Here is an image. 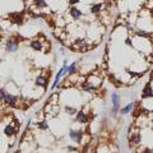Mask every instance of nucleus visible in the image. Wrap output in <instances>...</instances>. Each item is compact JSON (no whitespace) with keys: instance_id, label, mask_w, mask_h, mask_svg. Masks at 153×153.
Listing matches in <instances>:
<instances>
[{"instance_id":"nucleus-1","label":"nucleus","mask_w":153,"mask_h":153,"mask_svg":"<svg viewBox=\"0 0 153 153\" xmlns=\"http://www.w3.org/2000/svg\"><path fill=\"white\" fill-rule=\"evenodd\" d=\"M134 42V49H137L140 54L146 56L153 55V41L148 38H139V37H133Z\"/></svg>"},{"instance_id":"nucleus-2","label":"nucleus","mask_w":153,"mask_h":153,"mask_svg":"<svg viewBox=\"0 0 153 153\" xmlns=\"http://www.w3.org/2000/svg\"><path fill=\"white\" fill-rule=\"evenodd\" d=\"M68 137L69 139L75 143V144H83L84 140H85V135H84V131L82 130V129H73L70 128L69 131H68Z\"/></svg>"},{"instance_id":"nucleus-3","label":"nucleus","mask_w":153,"mask_h":153,"mask_svg":"<svg viewBox=\"0 0 153 153\" xmlns=\"http://www.w3.org/2000/svg\"><path fill=\"white\" fill-rule=\"evenodd\" d=\"M111 103H112V107H111V115L112 116H116V115L120 112V108H121V97H120V93L117 91H114L111 93Z\"/></svg>"},{"instance_id":"nucleus-4","label":"nucleus","mask_w":153,"mask_h":153,"mask_svg":"<svg viewBox=\"0 0 153 153\" xmlns=\"http://www.w3.org/2000/svg\"><path fill=\"white\" fill-rule=\"evenodd\" d=\"M85 79L88 80V82L93 85L94 88H100L101 87V84L103 82V76L98 73V71H93V73H91L88 76H85Z\"/></svg>"},{"instance_id":"nucleus-5","label":"nucleus","mask_w":153,"mask_h":153,"mask_svg":"<svg viewBox=\"0 0 153 153\" xmlns=\"http://www.w3.org/2000/svg\"><path fill=\"white\" fill-rule=\"evenodd\" d=\"M19 49V40L17 37H9L7 38L5 41V51L7 52H10V54H13V52H17Z\"/></svg>"},{"instance_id":"nucleus-6","label":"nucleus","mask_w":153,"mask_h":153,"mask_svg":"<svg viewBox=\"0 0 153 153\" xmlns=\"http://www.w3.org/2000/svg\"><path fill=\"white\" fill-rule=\"evenodd\" d=\"M128 142H129V146L130 147H139L142 144V133L139 130H135L129 134V138H128Z\"/></svg>"},{"instance_id":"nucleus-7","label":"nucleus","mask_w":153,"mask_h":153,"mask_svg":"<svg viewBox=\"0 0 153 153\" xmlns=\"http://www.w3.org/2000/svg\"><path fill=\"white\" fill-rule=\"evenodd\" d=\"M35 85L37 88H41V89H47L49 87V76L45 75V74H38L36 75L35 78Z\"/></svg>"},{"instance_id":"nucleus-8","label":"nucleus","mask_w":153,"mask_h":153,"mask_svg":"<svg viewBox=\"0 0 153 153\" xmlns=\"http://www.w3.org/2000/svg\"><path fill=\"white\" fill-rule=\"evenodd\" d=\"M19 101H21L19 96L5 92V97H4V101L3 102L5 103V105H8V106H10V107H17L18 105H19Z\"/></svg>"},{"instance_id":"nucleus-9","label":"nucleus","mask_w":153,"mask_h":153,"mask_svg":"<svg viewBox=\"0 0 153 153\" xmlns=\"http://www.w3.org/2000/svg\"><path fill=\"white\" fill-rule=\"evenodd\" d=\"M74 121L80 124V125H85V124L89 123V115L84 111V110H78V112L74 116Z\"/></svg>"},{"instance_id":"nucleus-10","label":"nucleus","mask_w":153,"mask_h":153,"mask_svg":"<svg viewBox=\"0 0 153 153\" xmlns=\"http://www.w3.org/2000/svg\"><path fill=\"white\" fill-rule=\"evenodd\" d=\"M140 98L142 100H148V98H153V87L151 82L146 83V85L143 87L142 89V93H140Z\"/></svg>"},{"instance_id":"nucleus-11","label":"nucleus","mask_w":153,"mask_h":153,"mask_svg":"<svg viewBox=\"0 0 153 153\" xmlns=\"http://www.w3.org/2000/svg\"><path fill=\"white\" fill-rule=\"evenodd\" d=\"M61 78H64V68H63V66H61V68L57 70L56 75L54 76V82H52L51 87H50L51 91H55L57 87H59V84H60V82H61Z\"/></svg>"},{"instance_id":"nucleus-12","label":"nucleus","mask_w":153,"mask_h":153,"mask_svg":"<svg viewBox=\"0 0 153 153\" xmlns=\"http://www.w3.org/2000/svg\"><path fill=\"white\" fill-rule=\"evenodd\" d=\"M68 14H69V17L71 19H74V21H79V19H82V17H83L82 10H80L79 8H76L75 5L74 7H69Z\"/></svg>"},{"instance_id":"nucleus-13","label":"nucleus","mask_w":153,"mask_h":153,"mask_svg":"<svg viewBox=\"0 0 153 153\" xmlns=\"http://www.w3.org/2000/svg\"><path fill=\"white\" fill-rule=\"evenodd\" d=\"M47 7H49V5H47L46 0H32V9H33V12L41 13V9L46 10Z\"/></svg>"},{"instance_id":"nucleus-14","label":"nucleus","mask_w":153,"mask_h":153,"mask_svg":"<svg viewBox=\"0 0 153 153\" xmlns=\"http://www.w3.org/2000/svg\"><path fill=\"white\" fill-rule=\"evenodd\" d=\"M17 125L14 123H12V124H7L5 126H4V129H3V133L5 134L7 137H9V138H12V137H14L17 134Z\"/></svg>"},{"instance_id":"nucleus-15","label":"nucleus","mask_w":153,"mask_h":153,"mask_svg":"<svg viewBox=\"0 0 153 153\" xmlns=\"http://www.w3.org/2000/svg\"><path fill=\"white\" fill-rule=\"evenodd\" d=\"M30 46H31V49L35 51H44V49H45L44 41L40 40V38H33L30 42Z\"/></svg>"},{"instance_id":"nucleus-16","label":"nucleus","mask_w":153,"mask_h":153,"mask_svg":"<svg viewBox=\"0 0 153 153\" xmlns=\"http://www.w3.org/2000/svg\"><path fill=\"white\" fill-rule=\"evenodd\" d=\"M135 106H137V102H134V101L129 102L124 107L120 108V112H119V114L123 115V116H125V115H128V114H131L134 111V108H135Z\"/></svg>"},{"instance_id":"nucleus-17","label":"nucleus","mask_w":153,"mask_h":153,"mask_svg":"<svg viewBox=\"0 0 153 153\" xmlns=\"http://www.w3.org/2000/svg\"><path fill=\"white\" fill-rule=\"evenodd\" d=\"M10 19H12V23L21 26L23 23V19H25V16H23L21 12H14L10 14Z\"/></svg>"},{"instance_id":"nucleus-18","label":"nucleus","mask_w":153,"mask_h":153,"mask_svg":"<svg viewBox=\"0 0 153 153\" xmlns=\"http://www.w3.org/2000/svg\"><path fill=\"white\" fill-rule=\"evenodd\" d=\"M79 87H80V89H82V91H84V92H87V93H94L96 91H97V88H94L93 85L91 84V83L88 82L87 79H85V80H83V82L80 83V85H79Z\"/></svg>"},{"instance_id":"nucleus-19","label":"nucleus","mask_w":153,"mask_h":153,"mask_svg":"<svg viewBox=\"0 0 153 153\" xmlns=\"http://www.w3.org/2000/svg\"><path fill=\"white\" fill-rule=\"evenodd\" d=\"M36 126H37L38 130L44 131V133H47L50 130V124H49V121H47L46 119H42V120H40L36 124Z\"/></svg>"},{"instance_id":"nucleus-20","label":"nucleus","mask_w":153,"mask_h":153,"mask_svg":"<svg viewBox=\"0 0 153 153\" xmlns=\"http://www.w3.org/2000/svg\"><path fill=\"white\" fill-rule=\"evenodd\" d=\"M5 92L8 93H12V94H17L19 96V88H18V85L14 83V82H9L7 85H5Z\"/></svg>"},{"instance_id":"nucleus-21","label":"nucleus","mask_w":153,"mask_h":153,"mask_svg":"<svg viewBox=\"0 0 153 153\" xmlns=\"http://www.w3.org/2000/svg\"><path fill=\"white\" fill-rule=\"evenodd\" d=\"M103 9H105V4H102V3H94V4L91 5L89 10H91V13H92V14H101L103 12Z\"/></svg>"},{"instance_id":"nucleus-22","label":"nucleus","mask_w":153,"mask_h":153,"mask_svg":"<svg viewBox=\"0 0 153 153\" xmlns=\"http://www.w3.org/2000/svg\"><path fill=\"white\" fill-rule=\"evenodd\" d=\"M140 107H144V108L149 110V111L152 112L153 111V98L142 100V101H140Z\"/></svg>"},{"instance_id":"nucleus-23","label":"nucleus","mask_w":153,"mask_h":153,"mask_svg":"<svg viewBox=\"0 0 153 153\" xmlns=\"http://www.w3.org/2000/svg\"><path fill=\"white\" fill-rule=\"evenodd\" d=\"M64 111L69 115V116H75L76 112H78V107L71 106V105H65L64 106Z\"/></svg>"},{"instance_id":"nucleus-24","label":"nucleus","mask_w":153,"mask_h":153,"mask_svg":"<svg viewBox=\"0 0 153 153\" xmlns=\"http://www.w3.org/2000/svg\"><path fill=\"white\" fill-rule=\"evenodd\" d=\"M124 44L126 46H129L130 49H134V42H133V37L131 36H126L125 40H124Z\"/></svg>"},{"instance_id":"nucleus-25","label":"nucleus","mask_w":153,"mask_h":153,"mask_svg":"<svg viewBox=\"0 0 153 153\" xmlns=\"http://www.w3.org/2000/svg\"><path fill=\"white\" fill-rule=\"evenodd\" d=\"M97 153H110V149L107 146H100V148H97Z\"/></svg>"},{"instance_id":"nucleus-26","label":"nucleus","mask_w":153,"mask_h":153,"mask_svg":"<svg viewBox=\"0 0 153 153\" xmlns=\"http://www.w3.org/2000/svg\"><path fill=\"white\" fill-rule=\"evenodd\" d=\"M139 153H153V148H151V147H143Z\"/></svg>"},{"instance_id":"nucleus-27","label":"nucleus","mask_w":153,"mask_h":153,"mask_svg":"<svg viewBox=\"0 0 153 153\" xmlns=\"http://www.w3.org/2000/svg\"><path fill=\"white\" fill-rule=\"evenodd\" d=\"M65 148H66V152H76L78 151V148L74 147V146H66Z\"/></svg>"},{"instance_id":"nucleus-28","label":"nucleus","mask_w":153,"mask_h":153,"mask_svg":"<svg viewBox=\"0 0 153 153\" xmlns=\"http://www.w3.org/2000/svg\"><path fill=\"white\" fill-rule=\"evenodd\" d=\"M4 97H5V89L0 88V101H4Z\"/></svg>"},{"instance_id":"nucleus-29","label":"nucleus","mask_w":153,"mask_h":153,"mask_svg":"<svg viewBox=\"0 0 153 153\" xmlns=\"http://www.w3.org/2000/svg\"><path fill=\"white\" fill-rule=\"evenodd\" d=\"M79 0H68V5L69 7H74L75 4H78Z\"/></svg>"},{"instance_id":"nucleus-30","label":"nucleus","mask_w":153,"mask_h":153,"mask_svg":"<svg viewBox=\"0 0 153 153\" xmlns=\"http://www.w3.org/2000/svg\"><path fill=\"white\" fill-rule=\"evenodd\" d=\"M151 78H153V70H152V73H151Z\"/></svg>"},{"instance_id":"nucleus-31","label":"nucleus","mask_w":153,"mask_h":153,"mask_svg":"<svg viewBox=\"0 0 153 153\" xmlns=\"http://www.w3.org/2000/svg\"><path fill=\"white\" fill-rule=\"evenodd\" d=\"M152 112H153V111H152Z\"/></svg>"}]
</instances>
